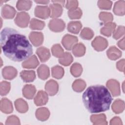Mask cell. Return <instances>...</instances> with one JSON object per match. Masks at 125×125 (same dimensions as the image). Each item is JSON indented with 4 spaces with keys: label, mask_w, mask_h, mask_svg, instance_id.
<instances>
[{
    "label": "cell",
    "mask_w": 125,
    "mask_h": 125,
    "mask_svg": "<svg viewBox=\"0 0 125 125\" xmlns=\"http://www.w3.org/2000/svg\"><path fill=\"white\" fill-rule=\"evenodd\" d=\"M45 89L47 93L50 96H54L58 91L59 85L56 81L50 80L45 83Z\"/></svg>",
    "instance_id": "8fae6325"
},
{
    "label": "cell",
    "mask_w": 125,
    "mask_h": 125,
    "mask_svg": "<svg viewBox=\"0 0 125 125\" xmlns=\"http://www.w3.org/2000/svg\"><path fill=\"white\" fill-rule=\"evenodd\" d=\"M80 36L84 40H90L94 36V32L89 28L85 27L82 30Z\"/></svg>",
    "instance_id": "74e56055"
},
{
    "label": "cell",
    "mask_w": 125,
    "mask_h": 125,
    "mask_svg": "<svg viewBox=\"0 0 125 125\" xmlns=\"http://www.w3.org/2000/svg\"><path fill=\"white\" fill-rule=\"evenodd\" d=\"M113 10L115 14L118 16H124L125 12V0H119L116 2L114 4Z\"/></svg>",
    "instance_id": "cb8c5ba5"
},
{
    "label": "cell",
    "mask_w": 125,
    "mask_h": 125,
    "mask_svg": "<svg viewBox=\"0 0 125 125\" xmlns=\"http://www.w3.org/2000/svg\"><path fill=\"white\" fill-rule=\"evenodd\" d=\"M36 89L32 84H26L22 89L23 96L27 99H32L35 95Z\"/></svg>",
    "instance_id": "e0dca14e"
},
{
    "label": "cell",
    "mask_w": 125,
    "mask_h": 125,
    "mask_svg": "<svg viewBox=\"0 0 125 125\" xmlns=\"http://www.w3.org/2000/svg\"><path fill=\"white\" fill-rule=\"evenodd\" d=\"M83 72V68L82 65L79 63H73L70 68V72L71 74L75 77H79Z\"/></svg>",
    "instance_id": "d590c367"
},
{
    "label": "cell",
    "mask_w": 125,
    "mask_h": 125,
    "mask_svg": "<svg viewBox=\"0 0 125 125\" xmlns=\"http://www.w3.org/2000/svg\"><path fill=\"white\" fill-rule=\"evenodd\" d=\"M16 13L15 8L9 5H4L1 9V16L6 19H11L14 17Z\"/></svg>",
    "instance_id": "5bb4252c"
},
{
    "label": "cell",
    "mask_w": 125,
    "mask_h": 125,
    "mask_svg": "<svg viewBox=\"0 0 125 125\" xmlns=\"http://www.w3.org/2000/svg\"><path fill=\"white\" fill-rule=\"evenodd\" d=\"M10 83L6 81H2L0 83V92L1 96L6 95L10 90Z\"/></svg>",
    "instance_id": "ab89813d"
},
{
    "label": "cell",
    "mask_w": 125,
    "mask_h": 125,
    "mask_svg": "<svg viewBox=\"0 0 125 125\" xmlns=\"http://www.w3.org/2000/svg\"><path fill=\"white\" fill-rule=\"evenodd\" d=\"M35 2L37 3L46 4L49 2V0H35Z\"/></svg>",
    "instance_id": "c3c4849f"
},
{
    "label": "cell",
    "mask_w": 125,
    "mask_h": 125,
    "mask_svg": "<svg viewBox=\"0 0 125 125\" xmlns=\"http://www.w3.org/2000/svg\"><path fill=\"white\" fill-rule=\"evenodd\" d=\"M78 41V40L77 37L69 34H66L62 38V43L66 49L70 50L77 44Z\"/></svg>",
    "instance_id": "5b68a950"
},
{
    "label": "cell",
    "mask_w": 125,
    "mask_h": 125,
    "mask_svg": "<svg viewBox=\"0 0 125 125\" xmlns=\"http://www.w3.org/2000/svg\"><path fill=\"white\" fill-rule=\"evenodd\" d=\"M112 2L110 0H101L98 1V5L100 9H110L112 6Z\"/></svg>",
    "instance_id": "60d3db41"
},
{
    "label": "cell",
    "mask_w": 125,
    "mask_h": 125,
    "mask_svg": "<svg viewBox=\"0 0 125 125\" xmlns=\"http://www.w3.org/2000/svg\"><path fill=\"white\" fill-rule=\"evenodd\" d=\"M73 60V57L71 54L66 52H64V54L62 58L59 59V62L61 64L64 66H68L72 63Z\"/></svg>",
    "instance_id": "e575fe53"
},
{
    "label": "cell",
    "mask_w": 125,
    "mask_h": 125,
    "mask_svg": "<svg viewBox=\"0 0 125 125\" xmlns=\"http://www.w3.org/2000/svg\"><path fill=\"white\" fill-rule=\"evenodd\" d=\"M106 54L108 58L111 60H116L122 56L121 51L115 46L110 47L107 50Z\"/></svg>",
    "instance_id": "7402d4cb"
},
{
    "label": "cell",
    "mask_w": 125,
    "mask_h": 125,
    "mask_svg": "<svg viewBox=\"0 0 125 125\" xmlns=\"http://www.w3.org/2000/svg\"><path fill=\"white\" fill-rule=\"evenodd\" d=\"M83 13L80 8H76L68 11V15L71 19H79L82 16Z\"/></svg>",
    "instance_id": "8d00e7d4"
},
{
    "label": "cell",
    "mask_w": 125,
    "mask_h": 125,
    "mask_svg": "<svg viewBox=\"0 0 125 125\" xmlns=\"http://www.w3.org/2000/svg\"><path fill=\"white\" fill-rule=\"evenodd\" d=\"M15 106L16 110L20 113H25L28 109L27 103L22 99H18L15 101Z\"/></svg>",
    "instance_id": "d4e9b609"
},
{
    "label": "cell",
    "mask_w": 125,
    "mask_h": 125,
    "mask_svg": "<svg viewBox=\"0 0 125 125\" xmlns=\"http://www.w3.org/2000/svg\"><path fill=\"white\" fill-rule=\"evenodd\" d=\"M53 3L50 4V16L51 18H55L61 16L62 13L63 9L62 6L61 4L52 1Z\"/></svg>",
    "instance_id": "52a82bcc"
},
{
    "label": "cell",
    "mask_w": 125,
    "mask_h": 125,
    "mask_svg": "<svg viewBox=\"0 0 125 125\" xmlns=\"http://www.w3.org/2000/svg\"><path fill=\"white\" fill-rule=\"evenodd\" d=\"M17 69L13 66H5L2 70L3 77L6 80H12L15 78L17 75Z\"/></svg>",
    "instance_id": "4fadbf2b"
},
{
    "label": "cell",
    "mask_w": 125,
    "mask_h": 125,
    "mask_svg": "<svg viewBox=\"0 0 125 125\" xmlns=\"http://www.w3.org/2000/svg\"><path fill=\"white\" fill-rule=\"evenodd\" d=\"M39 64V62L35 55H32L22 63V66L25 68H35Z\"/></svg>",
    "instance_id": "d6986e66"
},
{
    "label": "cell",
    "mask_w": 125,
    "mask_h": 125,
    "mask_svg": "<svg viewBox=\"0 0 125 125\" xmlns=\"http://www.w3.org/2000/svg\"><path fill=\"white\" fill-rule=\"evenodd\" d=\"M86 48L85 46L82 43L75 44L72 48V53L76 57H82L85 53Z\"/></svg>",
    "instance_id": "f1b7e54d"
},
{
    "label": "cell",
    "mask_w": 125,
    "mask_h": 125,
    "mask_svg": "<svg viewBox=\"0 0 125 125\" xmlns=\"http://www.w3.org/2000/svg\"><path fill=\"white\" fill-rule=\"evenodd\" d=\"M29 39L34 46H39L43 42V35L40 32H32L29 35Z\"/></svg>",
    "instance_id": "30bf717a"
},
{
    "label": "cell",
    "mask_w": 125,
    "mask_h": 125,
    "mask_svg": "<svg viewBox=\"0 0 125 125\" xmlns=\"http://www.w3.org/2000/svg\"><path fill=\"white\" fill-rule=\"evenodd\" d=\"M32 5V2L30 0H18L16 7L19 10H28Z\"/></svg>",
    "instance_id": "836d02e7"
},
{
    "label": "cell",
    "mask_w": 125,
    "mask_h": 125,
    "mask_svg": "<svg viewBox=\"0 0 125 125\" xmlns=\"http://www.w3.org/2000/svg\"><path fill=\"white\" fill-rule=\"evenodd\" d=\"M124 66H125V60L122 59L118 61L116 63L117 68L122 72H124Z\"/></svg>",
    "instance_id": "f6af8a7d"
},
{
    "label": "cell",
    "mask_w": 125,
    "mask_h": 125,
    "mask_svg": "<svg viewBox=\"0 0 125 125\" xmlns=\"http://www.w3.org/2000/svg\"><path fill=\"white\" fill-rule=\"evenodd\" d=\"M0 110L6 114H9L13 110L11 102L7 98H2L0 101Z\"/></svg>",
    "instance_id": "ac0fdd59"
},
{
    "label": "cell",
    "mask_w": 125,
    "mask_h": 125,
    "mask_svg": "<svg viewBox=\"0 0 125 125\" xmlns=\"http://www.w3.org/2000/svg\"><path fill=\"white\" fill-rule=\"evenodd\" d=\"M5 125H20V121L17 116L15 115H11L9 116L7 119Z\"/></svg>",
    "instance_id": "7bdbcfd3"
},
{
    "label": "cell",
    "mask_w": 125,
    "mask_h": 125,
    "mask_svg": "<svg viewBox=\"0 0 125 125\" xmlns=\"http://www.w3.org/2000/svg\"><path fill=\"white\" fill-rule=\"evenodd\" d=\"M125 34V27L119 26L113 33V38L115 40L120 38Z\"/></svg>",
    "instance_id": "b9f144b4"
},
{
    "label": "cell",
    "mask_w": 125,
    "mask_h": 125,
    "mask_svg": "<svg viewBox=\"0 0 125 125\" xmlns=\"http://www.w3.org/2000/svg\"><path fill=\"white\" fill-rule=\"evenodd\" d=\"M35 15L41 19H46L50 16V9L46 6H37L35 9Z\"/></svg>",
    "instance_id": "9c48e42d"
},
{
    "label": "cell",
    "mask_w": 125,
    "mask_h": 125,
    "mask_svg": "<svg viewBox=\"0 0 125 125\" xmlns=\"http://www.w3.org/2000/svg\"><path fill=\"white\" fill-rule=\"evenodd\" d=\"M48 27L53 32H60L64 29L65 24L62 20L55 18L50 21Z\"/></svg>",
    "instance_id": "277c9868"
},
{
    "label": "cell",
    "mask_w": 125,
    "mask_h": 125,
    "mask_svg": "<svg viewBox=\"0 0 125 125\" xmlns=\"http://www.w3.org/2000/svg\"><path fill=\"white\" fill-rule=\"evenodd\" d=\"M86 84L85 82L82 79L76 80L72 84L73 89L77 92L83 91L85 88Z\"/></svg>",
    "instance_id": "f546056e"
},
{
    "label": "cell",
    "mask_w": 125,
    "mask_h": 125,
    "mask_svg": "<svg viewBox=\"0 0 125 125\" xmlns=\"http://www.w3.org/2000/svg\"><path fill=\"white\" fill-rule=\"evenodd\" d=\"M83 101L91 113H99L109 109L112 97L107 89L103 85H96L88 87L83 94Z\"/></svg>",
    "instance_id": "7a4b0ae2"
},
{
    "label": "cell",
    "mask_w": 125,
    "mask_h": 125,
    "mask_svg": "<svg viewBox=\"0 0 125 125\" xmlns=\"http://www.w3.org/2000/svg\"><path fill=\"white\" fill-rule=\"evenodd\" d=\"M45 26L44 21L33 18L30 22L29 27L33 30H42Z\"/></svg>",
    "instance_id": "4dcf8cb0"
},
{
    "label": "cell",
    "mask_w": 125,
    "mask_h": 125,
    "mask_svg": "<svg viewBox=\"0 0 125 125\" xmlns=\"http://www.w3.org/2000/svg\"><path fill=\"white\" fill-rule=\"evenodd\" d=\"M51 51L54 56L59 59L62 58L64 54L63 49L59 44L53 45L51 48Z\"/></svg>",
    "instance_id": "d6a6232c"
},
{
    "label": "cell",
    "mask_w": 125,
    "mask_h": 125,
    "mask_svg": "<svg viewBox=\"0 0 125 125\" xmlns=\"http://www.w3.org/2000/svg\"><path fill=\"white\" fill-rule=\"evenodd\" d=\"M35 114L37 118L39 120L44 121L48 119L50 116V112L47 108L41 107L37 109Z\"/></svg>",
    "instance_id": "44dd1931"
},
{
    "label": "cell",
    "mask_w": 125,
    "mask_h": 125,
    "mask_svg": "<svg viewBox=\"0 0 125 125\" xmlns=\"http://www.w3.org/2000/svg\"><path fill=\"white\" fill-rule=\"evenodd\" d=\"M90 120L94 125H107L106 116L104 114L92 115L90 117Z\"/></svg>",
    "instance_id": "603a6c76"
},
{
    "label": "cell",
    "mask_w": 125,
    "mask_h": 125,
    "mask_svg": "<svg viewBox=\"0 0 125 125\" xmlns=\"http://www.w3.org/2000/svg\"><path fill=\"white\" fill-rule=\"evenodd\" d=\"M92 46L97 51H102L104 50L108 45L107 40L102 37H96L92 42Z\"/></svg>",
    "instance_id": "8992f818"
},
{
    "label": "cell",
    "mask_w": 125,
    "mask_h": 125,
    "mask_svg": "<svg viewBox=\"0 0 125 125\" xmlns=\"http://www.w3.org/2000/svg\"><path fill=\"white\" fill-rule=\"evenodd\" d=\"M36 53L42 62H46L50 57V53L49 49L44 47L38 48L36 50Z\"/></svg>",
    "instance_id": "2e32d148"
},
{
    "label": "cell",
    "mask_w": 125,
    "mask_h": 125,
    "mask_svg": "<svg viewBox=\"0 0 125 125\" xmlns=\"http://www.w3.org/2000/svg\"><path fill=\"white\" fill-rule=\"evenodd\" d=\"M118 46L123 50L125 49V38L124 37L122 39L118 42Z\"/></svg>",
    "instance_id": "7dc6e473"
},
{
    "label": "cell",
    "mask_w": 125,
    "mask_h": 125,
    "mask_svg": "<svg viewBox=\"0 0 125 125\" xmlns=\"http://www.w3.org/2000/svg\"><path fill=\"white\" fill-rule=\"evenodd\" d=\"M106 86L113 96L120 95L121 93L120 84L117 81L114 79L109 80L106 83Z\"/></svg>",
    "instance_id": "ba28073f"
},
{
    "label": "cell",
    "mask_w": 125,
    "mask_h": 125,
    "mask_svg": "<svg viewBox=\"0 0 125 125\" xmlns=\"http://www.w3.org/2000/svg\"><path fill=\"white\" fill-rule=\"evenodd\" d=\"M52 76L57 79H61L64 75V69L63 68L59 65H56L53 66L51 69Z\"/></svg>",
    "instance_id": "1f68e13d"
},
{
    "label": "cell",
    "mask_w": 125,
    "mask_h": 125,
    "mask_svg": "<svg viewBox=\"0 0 125 125\" xmlns=\"http://www.w3.org/2000/svg\"><path fill=\"white\" fill-rule=\"evenodd\" d=\"M82 27L81 22L79 21H72L67 25V30L69 32L73 34H78Z\"/></svg>",
    "instance_id": "4316f807"
},
{
    "label": "cell",
    "mask_w": 125,
    "mask_h": 125,
    "mask_svg": "<svg viewBox=\"0 0 125 125\" xmlns=\"http://www.w3.org/2000/svg\"><path fill=\"white\" fill-rule=\"evenodd\" d=\"M99 19L101 21L106 23L111 22L113 20V17L112 14L110 13L102 12L99 14Z\"/></svg>",
    "instance_id": "f35d334b"
},
{
    "label": "cell",
    "mask_w": 125,
    "mask_h": 125,
    "mask_svg": "<svg viewBox=\"0 0 125 125\" xmlns=\"http://www.w3.org/2000/svg\"><path fill=\"white\" fill-rule=\"evenodd\" d=\"M110 124L111 125H122L121 119L118 117H115L110 120Z\"/></svg>",
    "instance_id": "bcb514c9"
},
{
    "label": "cell",
    "mask_w": 125,
    "mask_h": 125,
    "mask_svg": "<svg viewBox=\"0 0 125 125\" xmlns=\"http://www.w3.org/2000/svg\"><path fill=\"white\" fill-rule=\"evenodd\" d=\"M48 100L47 94L42 90H40L34 98V103L37 106H42L45 104Z\"/></svg>",
    "instance_id": "7c38bea8"
},
{
    "label": "cell",
    "mask_w": 125,
    "mask_h": 125,
    "mask_svg": "<svg viewBox=\"0 0 125 125\" xmlns=\"http://www.w3.org/2000/svg\"><path fill=\"white\" fill-rule=\"evenodd\" d=\"M0 41L4 54L13 61L26 60L33 53L32 45L26 37L13 28L3 29L0 33Z\"/></svg>",
    "instance_id": "6da1fadb"
},
{
    "label": "cell",
    "mask_w": 125,
    "mask_h": 125,
    "mask_svg": "<svg viewBox=\"0 0 125 125\" xmlns=\"http://www.w3.org/2000/svg\"><path fill=\"white\" fill-rule=\"evenodd\" d=\"M30 20L29 14L25 12H19L17 14L14 20L15 23L20 27L25 28L28 26Z\"/></svg>",
    "instance_id": "3957f363"
},
{
    "label": "cell",
    "mask_w": 125,
    "mask_h": 125,
    "mask_svg": "<svg viewBox=\"0 0 125 125\" xmlns=\"http://www.w3.org/2000/svg\"><path fill=\"white\" fill-rule=\"evenodd\" d=\"M37 73L39 77L43 80L47 79L50 75L49 67L45 65H41L37 69Z\"/></svg>",
    "instance_id": "484cf974"
},
{
    "label": "cell",
    "mask_w": 125,
    "mask_h": 125,
    "mask_svg": "<svg viewBox=\"0 0 125 125\" xmlns=\"http://www.w3.org/2000/svg\"><path fill=\"white\" fill-rule=\"evenodd\" d=\"M116 25L115 23L109 22L104 24V25L101 29L100 32L102 34L106 37H109L115 30Z\"/></svg>",
    "instance_id": "9a60e30c"
},
{
    "label": "cell",
    "mask_w": 125,
    "mask_h": 125,
    "mask_svg": "<svg viewBox=\"0 0 125 125\" xmlns=\"http://www.w3.org/2000/svg\"><path fill=\"white\" fill-rule=\"evenodd\" d=\"M22 80L26 83L33 82L36 78V74L33 70H23L20 73Z\"/></svg>",
    "instance_id": "ffe728a7"
},
{
    "label": "cell",
    "mask_w": 125,
    "mask_h": 125,
    "mask_svg": "<svg viewBox=\"0 0 125 125\" xmlns=\"http://www.w3.org/2000/svg\"><path fill=\"white\" fill-rule=\"evenodd\" d=\"M78 1L77 0H67L65 5L66 8L69 10L76 8L78 6Z\"/></svg>",
    "instance_id": "ee69618b"
},
{
    "label": "cell",
    "mask_w": 125,
    "mask_h": 125,
    "mask_svg": "<svg viewBox=\"0 0 125 125\" xmlns=\"http://www.w3.org/2000/svg\"><path fill=\"white\" fill-rule=\"evenodd\" d=\"M112 109L116 114L122 112L125 109V103L124 101L117 99L115 100L112 105Z\"/></svg>",
    "instance_id": "83f0119b"
}]
</instances>
